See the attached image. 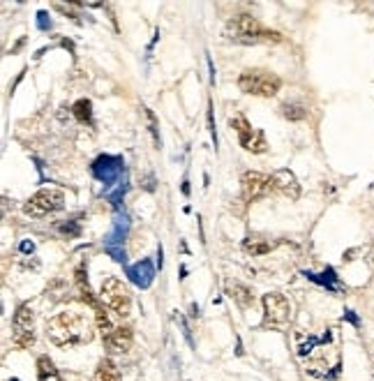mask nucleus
I'll list each match as a JSON object with an SVG mask.
<instances>
[{"mask_svg": "<svg viewBox=\"0 0 374 381\" xmlns=\"http://www.w3.org/2000/svg\"><path fill=\"white\" fill-rule=\"evenodd\" d=\"M47 335L56 347H79L93 340V324L81 312H58L47 321Z\"/></svg>", "mask_w": 374, "mask_h": 381, "instance_id": "f257e3e1", "label": "nucleus"}, {"mask_svg": "<svg viewBox=\"0 0 374 381\" xmlns=\"http://www.w3.org/2000/svg\"><path fill=\"white\" fill-rule=\"evenodd\" d=\"M227 35L240 44H261V42H282V35L275 30L264 28V23L252 14L233 17L227 25Z\"/></svg>", "mask_w": 374, "mask_h": 381, "instance_id": "f03ea898", "label": "nucleus"}, {"mask_svg": "<svg viewBox=\"0 0 374 381\" xmlns=\"http://www.w3.org/2000/svg\"><path fill=\"white\" fill-rule=\"evenodd\" d=\"M280 86H282L280 76L268 70H245L238 76V88L247 95L273 97V95H278Z\"/></svg>", "mask_w": 374, "mask_h": 381, "instance_id": "7ed1b4c3", "label": "nucleus"}, {"mask_svg": "<svg viewBox=\"0 0 374 381\" xmlns=\"http://www.w3.org/2000/svg\"><path fill=\"white\" fill-rule=\"evenodd\" d=\"M102 303L109 307L111 312H116L118 317H129V310H132V296H129V289L123 285L121 280L109 278L102 285Z\"/></svg>", "mask_w": 374, "mask_h": 381, "instance_id": "20e7f679", "label": "nucleus"}, {"mask_svg": "<svg viewBox=\"0 0 374 381\" xmlns=\"http://www.w3.org/2000/svg\"><path fill=\"white\" fill-rule=\"evenodd\" d=\"M65 203V194L56 187H44L35 192L28 199V203L23 206V213L30 215V218H44L49 213H56L61 210Z\"/></svg>", "mask_w": 374, "mask_h": 381, "instance_id": "39448f33", "label": "nucleus"}, {"mask_svg": "<svg viewBox=\"0 0 374 381\" xmlns=\"http://www.w3.org/2000/svg\"><path fill=\"white\" fill-rule=\"evenodd\" d=\"M289 300L282 294H266L264 296V324L273 328H282L289 321Z\"/></svg>", "mask_w": 374, "mask_h": 381, "instance_id": "423d86ee", "label": "nucleus"}, {"mask_svg": "<svg viewBox=\"0 0 374 381\" xmlns=\"http://www.w3.org/2000/svg\"><path fill=\"white\" fill-rule=\"evenodd\" d=\"M231 127H236V132H238V139H240V146L245 148V150H249V153H266L268 143H266L264 132H259V130L249 127V123L245 121V118H233Z\"/></svg>", "mask_w": 374, "mask_h": 381, "instance_id": "0eeeda50", "label": "nucleus"}, {"mask_svg": "<svg viewBox=\"0 0 374 381\" xmlns=\"http://www.w3.org/2000/svg\"><path fill=\"white\" fill-rule=\"evenodd\" d=\"M240 187H242V196L245 201H259L271 192V178L259 172H245L242 174V181H240Z\"/></svg>", "mask_w": 374, "mask_h": 381, "instance_id": "6e6552de", "label": "nucleus"}, {"mask_svg": "<svg viewBox=\"0 0 374 381\" xmlns=\"http://www.w3.org/2000/svg\"><path fill=\"white\" fill-rule=\"evenodd\" d=\"M271 187L278 194L287 196V199H298L300 196V185H298L296 176L289 172V169H280V172H275L271 176Z\"/></svg>", "mask_w": 374, "mask_h": 381, "instance_id": "1a4fd4ad", "label": "nucleus"}, {"mask_svg": "<svg viewBox=\"0 0 374 381\" xmlns=\"http://www.w3.org/2000/svg\"><path fill=\"white\" fill-rule=\"evenodd\" d=\"M104 342H107L109 351H116V353H125L132 349V331L129 328H114L111 331L109 338H104Z\"/></svg>", "mask_w": 374, "mask_h": 381, "instance_id": "9d476101", "label": "nucleus"}, {"mask_svg": "<svg viewBox=\"0 0 374 381\" xmlns=\"http://www.w3.org/2000/svg\"><path fill=\"white\" fill-rule=\"evenodd\" d=\"M225 289H227V296L233 300V303H238L240 307H249L254 303V294L249 291L245 285H240V282L236 280H227L225 282Z\"/></svg>", "mask_w": 374, "mask_h": 381, "instance_id": "9b49d317", "label": "nucleus"}, {"mask_svg": "<svg viewBox=\"0 0 374 381\" xmlns=\"http://www.w3.org/2000/svg\"><path fill=\"white\" fill-rule=\"evenodd\" d=\"M32 321H35V314H32V307L25 303L14 312V319H12V328H14V335H28L32 333ZM12 335V338H14Z\"/></svg>", "mask_w": 374, "mask_h": 381, "instance_id": "f8f14e48", "label": "nucleus"}, {"mask_svg": "<svg viewBox=\"0 0 374 381\" xmlns=\"http://www.w3.org/2000/svg\"><path fill=\"white\" fill-rule=\"evenodd\" d=\"M93 381H123V379H121L118 367L111 363V360H102V363L97 365L95 374H93Z\"/></svg>", "mask_w": 374, "mask_h": 381, "instance_id": "ddd939ff", "label": "nucleus"}, {"mask_svg": "<svg viewBox=\"0 0 374 381\" xmlns=\"http://www.w3.org/2000/svg\"><path fill=\"white\" fill-rule=\"evenodd\" d=\"M37 379L39 381H63L61 374H58V370L54 367V363H51L47 356H42L37 360Z\"/></svg>", "mask_w": 374, "mask_h": 381, "instance_id": "4468645a", "label": "nucleus"}, {"mask_svg": "<svg viewBox=\"0 0 374 381\" xmlns=\"http://www.w3.org/2000/svg\"><path fill=\"white\" fill-rule=\"evenodd\" d=\"M273 243H268L266 238H261V236H249V238L245 240V249L252 257H261V254L271 252Z\"/></svg>", "mask_w": 374, "mask_h": 381, "instance_id": "2eb2a0df", "label": "nucleus"}, {"mask_svg": "<svg viewBox=\"0 0 374 381\" xmlns=\"http://www.w3.org/2000/svg\"><path fill=\"white\" fill-rule=\"evenodd\" d=\"M282 114H284V118H289V121H303L307 111L300 107V104H282Z\"/></svg>", "mask_w": 374, "mask_h": 381, "instance_id": "dca6fc26", "label": "nucleus"}, {"mask_svg": "<svg viewBox=\"0 0 374 381\" xmlns=\"http://www.w3.org/2000/svg\"><path fill=\"white\" fill-rule=\"evenodd\" d=\"M72 111H74L79 123H90V102L88 100H79Z\"/></svg>", "mask_w": 374, "mask_h": 381, "instance_id": "f3484780", "label": "nucleus"}]
</instances>
